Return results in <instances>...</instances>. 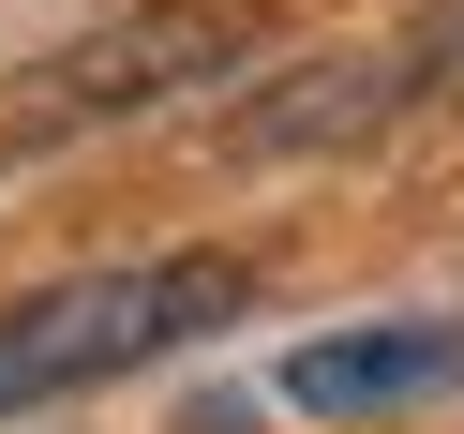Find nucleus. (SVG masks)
<instances>
[{"label": "nucleus", "mask_w": 464, "mask_h": 434, "mask_svg": "<svg viewBox=\"0 0 464 434\" xmlns=\"http://www.w3.org/2000/svg\"><path fill=\"white\" fill-rule=\"evenodd\" d=\"M255 0H135L105 31L45 45L15 91H0V135H75V121H135V105H180L195 75H240L255 61Z\"/></svg>", "instance_id": "nucleus-2"}, {"label": "nucleus", "mask_w": 464, "mask_h": 434, "mask_svg": "<svg viewBox=\"0 0 464 434\" xmlns=\"http://www.w3.org/2000/svg\"><path fill=\"white\" fill-rule=\"evenodd\" d=\"M255 300V255H121V270H61L31 300H0V420H31V404H75L105 374H150L180 360L195 330Z\"/></svg>", "instance_id": "nucleus-1"}, {"label": "nucleus", "mask_w": 464, "mask_h": 434, "mask_svg": "<svg viewBox=\"0 0 464 434\" xmlns=\"http://www.w3.org/2000/svg\"><path fill=\"white\" fill-rule=\"evenodd\" d=\"M420 45H360V61H300V75H270V91H240L225 105V150H255V165H285V150H344V135H374L404 91H420Z\"/></svg>", "instance_id": "nucleus-3"}, {"label": "nucleus", "mask_w": 464, "mask_h": 434, "mask_svg": "<svg viewBox=\"0 0 464 434\" xmlns=\"http://www.w3.org/2000/svg\"><path fill=\"white\" fill-rule=\"evenodd\" d=\"M464 374V330L450 314H404V330H330L285 360V404H314V420H390V404L450 390Z\"/></svg>", "instance_id": "nucleus-4"}]
</instances>
